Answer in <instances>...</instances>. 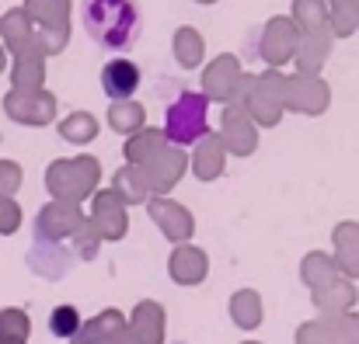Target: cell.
Here are the masks:
<instances>
[{
  "instance_id": "6da1fadb",
  "label": "cell",
  "mask_w": 359,
  "mask_h": 344,
  "mask_svg": "<svg viewBox=\"0 0 359 344\" xmlns=\"http://www.w3.org/2000/svg\"><path fill=\"white\" fill-rule=\"evenodd\" d=\"M81 21L84 31L102 45L122 52L140 38V7L136 0H81Z\"/></svg>"
},
{
  "instance_id": "7a4b0ae2",
  "label": "cell",
  "mask_w": 359,
  "mask_h": 344,
  "mask_svg": "<svg viewBox=\"0 0 359 344\" xmlns=\"http://www.w3.org/2000/svg\"><path fill=\"white\" fill-rule=\"evenodd\" d=\"M206 108H210L206 94H196V91L178 94V98L168 105V112H164V132H168V139L189 146V143H196L199 136H206V129H210Z\"/></svg>"
},
{
  "instance_id": "3957f363",
  "label": "cell",
  "mask_w": 359,
  "mask_h": 344,
  "mask_svg": "<svg viewBox=\"0 0 359 344\" xmlns=\"http://www.w3.org/2000/svg\"><path fill=\"white\" fill-rule=\"evenodd\" d=\"M102 87L109 98H129L140 87V66L129 59H112L102 70Z\"/></svg>"
},
{
  "instance_id": "277c9868",
  "label": "cell",
  "mask_w": 359,
  "mask_h": 344,
  "mask_svg": "<svg viewBox=\"0 0 359 344\" xmlns=\"http://www.w3.org/2000/svg\"><path fill=\"white\" fill-rule=\"evenodd\" d=\"M77 324H81V317H77L74 306H60L53 313V334H60V338H70L77 331Z\"/></svg>"
}]
</instances>
